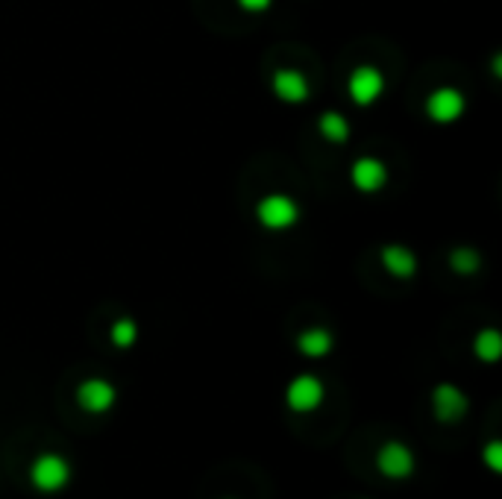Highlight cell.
<instances>
[{
    "instance_id": "7c38bea8",
    "label": "cell",
    "mask_w": 502,
    "mask_h": 499,
    "mask_svg": "<svg viewBox=\"0 0 502 499\" xmlns=\"http://www.w3.org/2000/svg\"><path fill=\"white\" fill-rule=\"evenodd\" d=\"M297 349L303 358L320 361L335 349V335L326 327H306L303 332L297 335Z\"/></svg>"
},
{
    "instance_id": "277c9868",
    "label": "cell",
    "mask_w": 502,
    "mask_h": 499,
    "mask_svg": "<svg viewBox=\"0 0 502 499\" xmlns=\"http://www.w3.org/2000/svg\"><path fill=\"white\" fill-rule=\"evenodd\" d=\"M323 399H326V385L315 373H300L285 388V406L294 415H311V411H318L323 406Z\"/></svg>"
},
{
    "instance_id": "3957f363",
    "label": "cell",
    "mask_w": 502,
    "mask_h": 499,
    "mask_svg": "<svg viewBox=\"0 0 502 499\" xmlns=\"http://www.w3.org/2000/svg\"><path fill=\"white\" fill-rule=\"evenodd\" d=\"M376 470H379V476L391 479V482H403L408 476H414V470H418V455H414V449L406 446L403 441H385L379 449H376Z\"/></svg>"
},
{
    "instance_id": "30bf717a",
    "label": "cell",
    "mask_w": 502,
    "mask_h": 499,
    "mask_svg": "<svg viewBox=\"0 0 502 499\" xmlns=\"http://www.w3.org/2000/svg\"><path fill=\"white\" fill-rule=\"evenodd\" d=\"M391 173H388L385 161L379 156H359L353 165H349V185L359 194H379Z\"/></svg>"
},
{
    "instance_id": "2e32d148",
    "label": "cell",
    "mask_w": 502,
    "mask_h": 499,
    "mask_svg": "<svg viewBox=\"0 0 502 499\" xmlns=\"http://www.w3.org/2000/svg\"><path fill=\"white\" fill-rule=\"evenodd\" d=\"M479 268H482V256L470 247H456L453 253H449V270L453 273L473 277V273H479Z\"/></svg>"
},
{
    "instance_id": "5b68a950",
    "label": "cell",
    "mask_w": 502,
    "mask_h": 499,
    "mask_svg": "<svg viewBox=\"0 0 502 499\" xmlns=\"http://www.w3.org/2000/svg\"><path fill=\"white\" fill-rule=\"evenodd\" d=\"M385 89H388V80L376 65H356L353 73L347 77V94L359 109L379 103Z\"/></svg>"
},
{
    "instance_id": "e0dca14e",
    "label": "cell",
    "mask_w": 502,
    "mask_h": 499,
    "mask_svg": "<svg viewBox=\"0 0 502 499\" xmlns=\"http://www.w3.org/2000/svg\"><path fill=\"white\" fill-rule=\"evenodd\" d=\"M482 461L491 473H502V444L499 441H487L482 446Z\"/></svg>"
},
{
    "instance_id": "4fadbf2b",
    "label": "cell",
    "mask_w": 502,
    "mask_h": 499,
    "mask_svg": "<svg viewBox=\"0 0 502 499\" xmlns=\"http://www.w3.org/2000/svg\"><path fill=\"white\" fill-rule=\"evenodd\" d=\"M318 132H320L323 142H330V144H335V147H344L349 139H353V127H349L347 115H341V112H335V109L320 112V118H318Z\"/></svg>"
},
{
    "instance_id": "5bb4252c",
    "label": "cell",
    "mask_w": 502,
    "mask_h": 499,
    "mask_svg": "<svg viewBox=\"0 0 502 499\" xmlns=\"http://www.w3.org/2000/svg\"><path fill=\"white\" fill-rule=\"evenodd\" d=\"M473 356L485 361V365H497L502 356V338L494 327H485L473 335Z\"/></svg>"
},
{
    "instance_id": "52a82bcc",
    "label": "cell",
    "mask_w": 502,
    "mask_h": 499,
    "mask_svg": "<svg viewBox=\"0 0 502 499\" xmlns=\"http://www.w3.org/2000/svg\"><path fill=\"white\" fill-rule=\"evenodd\" d=\"M429 403H432L435 420L444 423V426L464 420V417H468V411H470L468 394H464L458 385H453V382H438L432 388V394H429Z\"/></svg>"
},
{
    "instance_id": "ba28073f",
    "label": "cell",
    "mask_w": 502,
    "mask_h": 499,
    "mask_svg": "<svg viewBox=\"0 0 502 499\" xmlns=\"http://www.w3.org/2000/svg\"><path fill=\"white\" fill-rule=\"evenodd\" d=\"M74 396H77V406L85 411V415L100 417V415H109V411L115 408L118 388L103 377H89L77 385V394Z\"/></svg>"
},
{
    "instance_id": "9a60e30c",
    "label": "cell",
    "mask_w": 502,
    "mask_h": 499,
    "mask_svg": "<svg viewBox=\"0 0 502 499\" xmlns=\"http://www.w3.org/2000/svg\"><path fill=\"white\" fill-rule=\"evenodd\" d=\"M109 341L115 349H133L138 344V323L133 318H118L109 327Z\"/></svg>"
},
{
    "instance_id": "8fae6325",
    "label": "cell",
    "mask_w": 502,
    "mask_h": 499,
    "mask_svg": "<svg viewBox=\"0 0 502 499\" xmlns=\"http://www.w3.org/2000/svg\"><path fill=\"white\" fill-rule=\"evenodd\" d=\"M379 259H382L385 273H388V277H394V279H411L414 273H418V268H420V261H418V256H414V250H408L403 244L382 247Z\"/></svg>"
},
{
    "instance_id": "7a4b0ae2",
    "label": "cell",
    "mask_w": 502,
    "mask_h": 499,
    "mask_svg": "<svg viewBox=\"0 0 502 499\" xmlns=\"http://www.w3.org/2000/svg\"><path fill=\"white\" fill-rule=\"evenodd\" d=\"M253 215H256V223L261 230H268V232H285V230H291L300 223V203L294 197H288L282 191H273V194H265L256 203L253 209Z\"/></svg>"
},
{
    "instance_id": "8992f818",
    "label": "cell",
    "mask_w": 502,
    "mask_h": 499,
    "mask_svg": "<svg viewBox=\"0 0 502 499\" xmlns=\"http://www.w3.org/2000/svg\"><path fill=\"white\" fill-rule=\"evenodd\" d=\"M464 112H468V97L456 85H438L426 97V115H429L432 123H441V127L461 121Z\"/></svg>"
},
{
    "instance_id": "6da1fadb",
    "label": "cell",
    "mask_w": 502,
    "mask_h": 499,
    "mask_svg": "<svg viewBox=\"0 0 502 499\" xmlns=\"http://www.w3.org/2000/svg\"><path fill=\"white\" fill-rule=\"evenodd\" d=\"M27 479L33 484V491H39L44 496L62 494L74 479V467L62 453H39L27 470Z\"/></svg>"
},
{
    "instance_id": "9c48e42d",
    "label": "cell",
    "mask_w": 502,
    "mask_h": 499,
    "mask_svg": "<svg viewBox=\"0 0 502 499\" xmlns=\"http://www.w3.org/2000/svg\"><path fill=\"white\" fill-rule=\"evenodd\" d=\"M271 92L280 103L303 106L311 97V83L300 68H276L271 73Z\"/></svg>"
},
{
    "instance_id": "ac0fdd59",
    "label": "cell",
    "mask_w": 502,
    "mask_h": 499,
    "mask_svg": "<svg viewBox=\"0 0 502 499\" xmlns=\"http://www.w3.org/2000/svg\"><path fill=\"white\" fill-rule=\"evenodd\" d=\"M235 4L241 12H247V15H265L273 6V0H235Z\"/></svg>"
}]
</instances>
